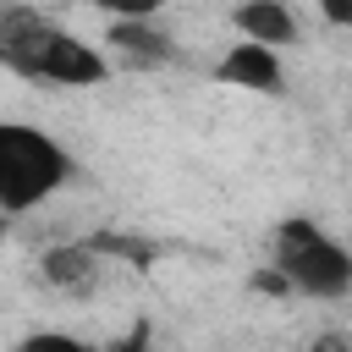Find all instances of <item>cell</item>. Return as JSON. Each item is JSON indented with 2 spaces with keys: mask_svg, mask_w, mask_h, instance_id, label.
<instances>
[{
  "mask_svg": "<svg viewBox=\"0 0 352 352\" xmlns=\"http://www.w3.org/2000/svg\"><path fill=\"white\" fill-rule=\"evenodd\" d=\"M0 66L28 82H55V88H99L110 77V60L99 44L66 33L60 22L28 6L0 11Z\"/></svg>",
  "mask_w": 352,
  "mask_h": 352,
  "instance_id": "1",
  "label": "cell"
},
{
  "mask_svg": "<svg viewBox=\"0 0 352 352\" xmlns=\"http://www.w3.org/2000/svg\"><path fill=\"white\" fill-rule=\"evenodd\" d=\"M72 154L33 121H0V209L28 214L72 182Z\"/></svg>",
  "mask_w": 352,
  "mask_h": 352,
  "instance_id": "2",
  "label": "cell"
},
{
  "mask_svg": "<svg viewBox=\"0 0 352 352\" xmlns=\"http://www.w3.org/2000/svg\"><path fill=\"white\" fill-rule=\"evenodd\" d=\"M270 264L292 280L297 297H319V302H336L352 292V253L314 220L292 214L275 226L270 236Z\"/></svg>",
  "mask_w": 352,
  "mask_h": 352,
  "instance_id": "3",
  "label": "cell"
},
{
  "mask_svg": "<svg viewBox=\"0 0 352 352\" xmlns=\"http://www.w3.org/2000/svg\"><path fill=\"white\" fill-rule=\"evenodd\" d=\"M214 77L226 88H248V94H286V66H280L275 44H258V38L231 44L214 60Z\"/></svg>",
  "mask_w": 352,
  "mask_h": 352,
  "instance_id": "4",
  "label": "cell"
},
{
  "mask_svg": "<svg viewBox=\"0 0 352 352\" xmlns=\"http://www.w3.org/2000/svg\"><path fill=\"white\" fill-rule=\"evenodd\" d=\"M104 44L126 60V66H165L176 55V44L154 28V16H126V22H110Z\"/></svg>",
  "mask_w": 352,
  "mask_h": 352,
  "instance_id": "5",
  "label": "cell"
},
{
  "mask_svg": "<svg viewBox=\"0 0 352 352\" xmlns=\"http://www.w3.org/2000/svg\"><path fill=\"white\" fill-rule=\"evenodd\" d=\"M38 275H44V286H55V292H88L94 275H99V253H94V242H60V248H44Z\"/></svg>",
  "mask_w": 352,
  "mask_h": 352,
  "instance_id": "6",
  "label": "cell"
},
{
  "mask_svg": "<svg viewBox=\"0 0 352 352\" xmlns=\"http://www.w3.org/2000/svg\"><path fill=\"white\" fill-rule=\"evenodd\" d=\"M231 28L242 38H258V44H292L297 38V16L286 11V0H236L231 11Z\"/></svg>",
  "mask_w": 352,
  "mask_h": 352,
  "instance_id": "7",
  "label": "cell"
},
{
  "mask_svg": "<svg viewBox=\"0 0 352 352\" xmlns=\"http://www.w3.org/2000/svg\"><path fill=\"white\" fill-rule=\"evenodd\" d=\"M88 6H99L110 22H126V16H160V11H165V0H88Z\"/></svg>",
  "mask_w": 352,
  "mask_h": 352,
  "instance_id": "8",
  "label": "cell"
},
{
  "mask_svg": "<svg viewBox=\"0 0 352 352\" xmlns=\"http://www.w3.org/2000/svg\"><path fill=\"white\" fill-rule=\"evenodd\" d=\"M22 352H82V341L66 330H33V336H22Z\"/></svg>",
  "mask_w": 352,
  "mask_h": 352,
  "instance_id": "9",
  "label": "cell"
},
{
  "mask_svg": "<svg viewBox=\"0 0 352 352\" xmlns=\"http://www.w3.org/2000/svg\"><path fill=\"white\" fill-rule=\"evenodd\" d=\"M253 292H270V297H292V280H286L275 264H264V270H253Z\"/></svg>",
  "mask_w": 352,
  "mask_h": 352,
  "instance_id": "10",
  "label": "cell"
},
{
  "mask_svg": "<svg viewBox=\"0 0 352 352\" xmlns=\"http://www.w3.org/2000/svg\"><path fill=\"white\" fill-rule=\"evenodd\" d=\"M319 16H324L330 28H346V33H352V0H319Z\"/></svg>",
  "mask_w": 352,
  "mask_h": 352,
  "instance_id": "11",
  "label": "cell"
}]
</instances>
